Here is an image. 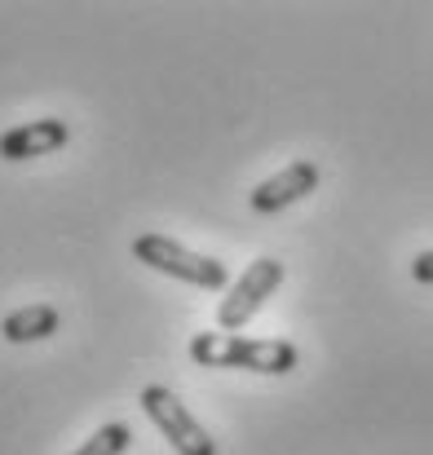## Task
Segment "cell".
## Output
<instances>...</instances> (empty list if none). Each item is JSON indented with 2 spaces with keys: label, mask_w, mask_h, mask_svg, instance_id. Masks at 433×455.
<instances>
[{
  "label": "cell",
  "mask_w": 433,
  "mask_h": 455,
  "mask_svg": "<svg viewBox=\"0 0 433 455\" xmlns=\"http://www.w3.org/2000/svg\"><path fill=\"white\" fill-rule=\"evenodd\" d=\"M190 358L199 367L217 371H257V376H288L301 363L292 340H253V336H230V331H199L190 340Z\"/></svg>",
  "instance_id": "6da1fadb"
},
{
  "label": "cell",
  "mask_w": 433,
  "mask_h": 455,
  "mask_svg": "<svg viewBox=\"0 0 433 455\" xmlns=\"http://www.w3.org/2000/svg\"><path fill=\"white\" fill-rule=\"evenodd\" d=\"M133 257H138L142 266H150V270H159V275H168V279H177V283L204 288V292L230 288V275H226L221 261H212V257H204V252H190L186 243H177V239H168V235H138V239H133Z\"/></svg>",
  "instance_id": "7a4b0ae2"
},
{
  "label": "cell",
  "mask_w": 433,
  "mask_h": 455,
  "mask_svg": "<svg viewBox=\"0 0 433 455\" xmlns=\"http://www.w3.org/2000/svg\"><path fill=\"white\" fill-rule=\"evenodd\" d=\"M279 283H284V261H275V257H257V261H253V266L226 288V297H221V305H217V327L230 331V336H239V331L261 314V305L279 292Z\"/></svg>",
  "instance_id": "3957f363"
},
{
  "label": "cell",
  "mask_w": 433,
  "mask_h": 455,
  "mask_svg": "<svg viewBox=\"0 0 433 455\" xmlns=\"http://www.w3.org/2000/svg\"><path fill=\"white\" fill-rule=\"evenodd\" d=\"M142 411L150 416V425L168 438V447L177 455H217V443L208 438V429L186 411V403L164 389V385H146L142 389Z\"/></svg>",
  "instance_id": "277c9868"
},
{
  "label": "cell",
  "mask_w": 433,
  "mask_h": 455,
  "mask_svg": "<svg viewBox=\"0 0 433 455\" xmlns=\"http://www.w3.org/2000/svg\"><path fill=\"white\" fill-rule=\"evenodd\" d=\"M314 190H318V164H314V159H292L288 168H279L275 177H266V181L248 195V208L261 212V217H275V212H284L292 204L309 199Z\"/></svg>",
  "instance_id": "5b68a950"
},
{
  "label": "cell",
  "mask_w": 433,
  "mask_h": 455,
  "mask_svg": "<svg viewBox=\"0 0 433 455\" xmlns=\"http://www.w3.org/2000/svg\"><path fill=\"white\" fill-rule=\"evenodd\" d=\"M67 142H71V129H67L62 120H53V116H44V120H27V124L0 133V159H9V164L40 159V155L62 151Z\"/></svg>",
  "instance_id": "8992f818"
},
{
  "label": "cell",
  "mask_w": 433,
  "mask_h": 455,
  "mask_svg": "<svg viewBox=\"0 0 433 455\" xmlns=\"http://www.w3.org/2000/svg\"><path fill=\"white\" fill-rule=\"evenodd\" d=\"M62 327V314H58V305H22V309H9L4 318H0V336L9 340V345H36V340H49L53 331Z\"/></svg>",
  "instance_id": "52a82bcc"
},
{
  "label": "cell",
  "mask_w": 433,
  "mask_h": 455,
  "mask_svg": "<svg viewBox=\"0 0 433 455\" xmlns=\"http://www.w3.org/2000/svg\"><path fill=\"white\" fill-rule=\"evenodd\" d=\"M129 447H133V429L120 425V420H111V425H102L93 438H84V447L76 455H124Z\"/></svg>",
  "instance_id": "ba28073f"
},
{
  "label": "cell",
  "mask_w": 433,
  "mask_h": 455,
  "mask_svg": "<svg viewBox=\"0 0 433 455\" xmlns=\"http://www.w3.org/2000/svg\"><path fill=\"white\" fill-rule=\"evenodd\" d=\"M412 279H416V283H433V248L429 252H416V261H412Z\"/></svg>",
  "instance_id": "9c48e42d"
}]
</instances>
